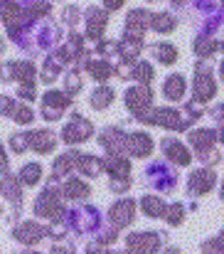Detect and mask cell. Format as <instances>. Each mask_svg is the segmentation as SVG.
I'll return each mask as SVG.
<instances>
[{"label": "cell", "mask_w": 224, "mask_h": 254, "mask_svg": "<svg viewBox=\"0 0 224 254\" xmlns=\"http://www.w3.org/2000/svg\"><path fill=\"white\" fill-rule=\"evenodd\" d=\"M217 138H220V131H212V128H205V131H192L190 133V143L195 146L197 156L215 166L220 161V151H217Z\"/></svg>", "instance_id": "6da1fadb"}, {"label": "cell", "mask_w": 224, "mask_h": 254, "mask_svg": "<svg viewBox=\"0 0 224 254\" xmlns=\"http://www.w3.org/2000/svg\"><path fill=\"white\" fill-rule=\"evenodd\" d=\"M146 124H158V126H165L170 131H185L192 121L190 119H182V114L177 109H148Z\"/></svg>", "instance_id": "7a4b0ae2"}, {"label": "cell", "mask_w": 224, "mask_h": 254, "mask_svg": "<svg viewBox=\"0 0 224 254\" xmlns=\"http://www.w3.org/2000/svg\"><path fill=\"white\" fill-rule=\"evenodd\" d=\"M150 101H153V91H150L148 84H138L126 91V106H128V111L138 121L146 119V114H148V109H150Z\"/></svg>", "instance_id": "3957f363"}, {"label": "cell", "mask_w": 224, "mask_h": 254, "mask_svg": "<svg viewBox=\"0 0 224 254\" xmlns=\"http://www.w3.org/2000/svg\"><path fill=\"white\" fill-rule=\"evenodd\" d=\"M91 133H94L91 121H86V119H84V116H79V114H72V121H69V124L64 126V131H62V138H64V143L74 146V143L86 141Z\"/></svg>", "instance_id": "277c9868"}, {"label": "cell", "mask_w": 224, "mask_h": 254, "mask_svg": "<svg viewBox=\"0 0 224 254\" xmlns=\"http://www.w3.org/2000/svg\"><path fill=\"white\" fill-rule=\"evenodd\" d=\"M215 91H217V84L210 74V64L197 62V67H195V99L207 101V99L215 96Z\"/></svg>", "instance_id": "5b68a950"}, {"label": "cell", "mask_w": 224, "mask_h": 254, "mask_svg": "<svg viewBox=\"0 0 224 254\" xmlns=\"http://www.w3.org/2000/svg\"><path fill=\"white\" fill-rule=\"evenodd\" d=\"M69 106V94L67 91H47L42 99V116L47 121H57L64 109Z\"/></svg>", "instance_id": "8992f818"}, {"label": "cell", "mask_w": 224, "mask_h": 254, "mask_svg": "<svg viewBox=\"0 0 224 254\" xmlns=\"http://www.w3.org/2000/svg\"><path fill=\"white\" fill-rule=\"evenodd\" d=\"M163 242H165V235L160 232H136L126 240V247L131 252H158Z\"/></svg>", "instance_id": "52a82bcc"}, {"label": "cell", "mask_w": 224, "mask_h": 254, "mask_svg": "<svg viewBox=\"0 0 224 254\" xmlns=\"http://www.w3.org/2000/svg\"><path fill=\"white\" fill-rule=\"evenodd\" d=\"M175 173L172 170H168L165 166H160V163H153L148 170H146V183H148L150 188H158V190H165V192H170V190H175Z\"/></svg>", "instance_id": "ba28073f"}, {"label": "cell", "mask_w": 224, "mask_h": 254, "mask_svg": "<svg viewBox=\"0 0 224 254\" xmlns=\"http://www.w3.org/2000/svg\"><path fill=\"white\" fill-rule=\"evenodd\" d=\"M215 180H217L215 170H210V168L195 170L190 175V180H187V192L190 195H205V192H210L215 188Z\"/></svg>", "instance_id": "9c48e42d"}, {"label": "cell", "mask_w": 224, "mask_h": 254, "mask_svg": "<svg viewBox=\"0 0 224 254\" xmlns=\"http://www.w3.org/2000/svg\"><path fill=\"white\" fill-rule=\"evenodd\" d=\"M25 138H27V148H32V151H37V153H50V151H55V146H57V136H55L50 128L30 131V133H25Z\"/></svg>", "instance_id": "30bf717a"}, {"label": "cell", "mask_w": 224, "mask_h": 254, "mask_svg": "<svg viewBox=\"0 0 224 254\" xmlns=\"http://www.w3.org/2000/svg\"><path fill=\"white\" fill-rule=\"evenodd\" d=\"M133 215H136V202L133 200H118L109 210V220H113V227L131 225L133 222Z\"/></svg>", "instance_id": "8fae6325"}, {"label": "cell", "mask_w": 224, "mask_h": 254, "mask_svg": "<svg viewBox=\"0 0 224 254\" xmlns=\"http://www.w3.org/2000/svg\"><path fill=\"white\" fill-rule=\"evenodd\" d=\"M163 153H165V158L168 161H172L175 166H190V151L177 141V138H165L163 141Z\"/></svg>", "instance_id": "7c38bea8"}, {"label": "cell", "mask_w": 224, "mask_h": 254, "mask_svg": "<svg viewBox=\"0 0 224 254\" xmlns=\"http://www.w3.org/2000/svg\"><path fill=\"white\" fill-rule=\"evenodd\" d=\"M15 240L17 242H22V245H35V242H40L45 235H47V227H42V225H37V222H22L20 227H15Z\"/></svg>", "instance_id": "4fadbf2b"}, {"label": "cell", "mask_w": 224, "mask_h": 254, "mask_svg": "<svg viewBox=\"0 0 224 254\" xmlns=\"http://www.w3.org/2000/svg\"><path fill=\"white\" fill-rule=\"evenodd\" d=\"M84 17L89 20V22H86V37L99 40L101 32H104V27H106V12L99 10V7H86Z\"/></svg>", "instance_id": "5bb4252c"}, {"label": "cell", "mask_w": 224, "mask_h": 254, "mask_svg": "<svg viewBox=\"0 0 224 254\" xmlns=\"http://www.w3.org/2000/svg\"><path fill=\"white\" fill-rule=\"evenodd\" d=\"M126 151L131 156H136V158L148 156L150 151H153V138H150L148 133H128L126 136Z\"/></svg>", "instance_id": "9a60e30c"}, {"label": "cell", "mask_w": 224, "mask_h": 254, "mask_svg": "<svg viewBox=\"0 0 224 254\" xmlns=\"http://www.w3.org/2000/svg\"><path fill=\"white\" fill-rule=\"evenodd\" d=\"M20 180L17 178H12V175H5L2 180H0V192L15 205V215H17V207H20V200H22V190H20Z\"/></svg>", "instance_id": "2e32d148"}, {"label": "cell", "mask_w": 224, "mask_h": 254, "mask_svg": "<svg viewBox=\"0 0 224 254\" xmlns=\"http://www.w3.org/2000/svg\"><path fill=\"white\" fill-rule=\"evenodd\" d=\"M185 89H187V84H185L182 74H170L165 79V84H163V96L170 99V101H177V99H182Z\"/></svg>", "instance_id": "e0dca14e"}, {"label": "cell", "mask_w": 224, "mask_h": 254, "mask_svg": "<svg viewBox=\"0 0 224 254\" xmlns=\"http://www.w3.org/2000/svg\"><path fill=\"white\" fill-rule=\"evenodd\" d=\"M62 195L69 197V200H84L91 195V188L84 183V180H76V178H69L64 185H62Z\"/></svg>", "instance_id": "ac0fdd59"}, {"label": "cell", "mask_w": 224, "mask_h": 254, "mask_svg": "<svg viewBox=\"0 0 224 254\" xmlns=\"http://www.w3.org/2000/svg\"><path fill=\"white\" fill-rule=\"evenodd\" d=\"M148 27H153L155 32H172L177 27V20L170 12H150Z\"/></svg>", "instance_id": "d6986e66"}, {"label": "cell", "mask_w": 224, "mask_h": 254, "mask_svg": "<svg viewBox=\"0 0 224 254\" xmlns=\"http://www.w3.org/2000/svg\"><path fill=\"white\" fill-rule=\"evenodd\" d=\"M76 168L81 170L84 175H89V178H94V175H99L101 170H104V161L101 158H96V156H76Z\"/></svg>", "instance_id": "ffe728a7"}, {"label": "cell", "mask_w": 224, "mask_h": 254, "mask_svg": "<svg viewBox=\"0 0 224 254\" xmlns=\"http://www.w3.org/2000/svg\"><path fill=\"white\" fill-rule=\"evenodd\" d=\"M86 72H89L96 82H106V79L113 74V67H111V62H106V60H94V62H86Z\"/></svg>", "instance_id": "44dd1931"}, {"label": "cell", "mask_w": 224, "mask_h": 254, "mask_svg": "<svg viewBox=\"0 0 224 254\" xmlns=\"http://www.w3.org/2000/svg\"><path fill=\"white\" fill-rule=\"evenodd\" d=\"M150 52H153L155 60L163 62V64H175V60H177V50H175L170 42H158V45L150 47Z\"/></svg>", "instance_id": "7402d4cb"}, {"label": "cell", "mask_w": 224, "mask_h": 254, "mask_svg": "<svg viewBox=\"0 0 224 254\" xmlns=\"http://www.w3.org/2000/svg\"><path fill=\"white\" fill-rule=\"evenodd\" d=\"M128 77L131 79H136V82H141V84H148L153 82V67H150L148 62H131V72H128Z\"/></svg>", "instance_id": "603a6c76"}, {"label": "cell", "mask_w": 224, "mask_h": 254, "mask_svg": "<svg viewBox=\"0 0 224 254\" xmlns=\"http://www.w3.org/2000/svg\"><path fill=\"white\" fill-rule=\"evenodd\" d=\"M141 207H143V212L148 217H163V212H165V202L160 197H155V195L141 197Z\"/></svg>", "instance_id": "cb8c5ba5"}, {"label": "cell", "mask_w": 224, "mask_h": 254, "mask_svg": "<svg viewBox=\"0 0 224 254\" xmlns=\"http://www.w3.org/2000/svg\"><path fill=\"white\" fill-rule=\"evenodd\" d=\"M76 151H72V153H67V156H59L57 161H55V173H52V178L55 180H59V175H67L72 168H76Z\"/></svg>", "instance_id": "d4e9b609"}, {"label": "cell", "mask_w": 224, "mask_h": 254, "mask_svg": "<svg viewBox=\"0 0 224 254\" xmlns=\"http://www.w3.org/2000/svg\"><path fill=\"white\" fill-rule=\"evenodd\" d=\"M113 89L111 86H99L94 94H91V106L96 109V111H101V109H106L111 101H113Z\"/></svg>", "instance_id": "484cf974"}, {"label": "cell", "mask_w": 224, "mask_h": 254, "mask_svg": "<svg viewBox=\"0 0 224 254\" xmlns=\"http://www.w3.org/2000/svg\"><path fill=\"white\" fill-rule=\"evenodd\" d=\"M104 168L111 173V178H123V175H128L131 163H128L126 158H121V156H113V158L104 161Z\"/></svg>", "instance_id": "4316f807"}, {"label": "cell", "mask_w": 224, "mask_h": 254, "mask_svg": "<svg viewBox=\"0 0 224 254\" xmlns=\"http://www.w3.org/2000/svg\"><path fill=\"white\" fill-rule=\"evenodd\" d=\"M40 178H42V166H40V163H27V166H22L20 175H17V180H20L22 185H35Z\"/></svg>", "instance_id": "83f0119b"}, {"label": "cell", "mask_w": 224, "mask_h": 254, "mask_svg": "<svg viewBox=\"0 0 224 254\" xmlns=\"http://www.w3.org/2000/svg\"><path fill=\"white\" fill-rule=\"evenodd\" d=\"M217 50H220V42L212 40V37H197V42H195V52H197L200 57H210V55H215Z\"/></svg>", "instance_id": "f1b7e54d"}, {"label": "cell", "mask_w": 224, "mask_h": 254, "mask_svg": "<svg viewBox=\"0 0 224 254\" xmlns=\"http://www.w3.org/2000/svg\"><path fill=\"white\" fill-rule=\"evenodd\" d=\"M10 119H12V121H17V124H32L35 114H32V109H30V106H25L22 101H17V104H15V109H12V114H10Z\"/></svg>", "instance_id": "f546056e"}, {"label": "cell", "mask_w": 224, "mask_h": 254, "mask_svg": "<svg viewBox=\"0 0 224 254\" xmlns=\"http://www.w3.org/2000/svg\"><path fill=\"white\" fill-rule=\"evenodd\" d=\"M165 212H168V222L170 225H180L182 222V217H185V207L180 205V202H175V205H165Z\"/></svg>", "instance_id": "4dcf8cb0"}, {"label": "cell", "mask_w": 224, "mask_h": 254, "mask_svg": "<svg viewBox=\"0 0 224 254\" xmlns=\"http://www.w3.org/2000/svg\"><path fill=\"white\" fill-rule=\"evenodd\" d=\"M64 91L69 94V96H74L76 91L81 89V82H79V69H72V72H67V77H64Z\"/></svg>", "instance_id": "1f68e13d"}, {"label": "cell", "mask_w": 224, "mask_h": 254, "mask_svg": "<svg viewBox=\"0 0 224 254\" xmlns=\"http://www.w3.org/2000/svg\"><path fill=\"white\" fill-rule=\"evenodd\" d=\"M185 111H187V119H190V121H197V119L205 114V106H202V101L195 99V101H187V104H185Z\"/></svg>", "instance_id": "d6a6232c"}, {"label": "cell", "mask_w": 224, "mask_h": 254, "mask_svg": "<svg viewBox=\"0 0 224 254\" xmlns=\"http://www.w3.org/2000/svg\"><path fill=\"white\" fill-rule=\"evenodd\" d=\"M10 148H12L15 153H22V151L27 148V138H25V133H12V136H10Z\"/></svg>", "instance_id": "836d02e7"}, {"label": "cell", "mask_w": 224, "mask_h": 254, "mask_svg": "<svg viewBox=\"0 0 224 254\" xmlns=\"http://www.w3.org/2000/svg\"><path fill=\"white\" fill-rule=\"evenodd\" d=\"M113 192H126L128 188H131V180H128V175H123V178H111V185H109Z\"/></svg>", "instance_id": "e575fe53"}, {"label": "cell", "mask_w": 224, "mask_h": 254, "mask_svg": "<svg viewBox=\"0 0 224 254\" xmlns=\"http://www.w3.org/2000/svg\"><path fill=\"white\" fill-rule=\"evenodd\" d=\"M79 15H81V10H79L76 5H72V7H67V10L62 12V20H64L67 25H76V22H79Z\"/></svg>", "instance_id": "d590c367"}, {"label": "cell", "mask_w": 224, "mask_h": 254, "mask_svg": "<svg viewBox=\"0 0 224 254\" xmlns=\"http://www.w3.org/2000/svg\"><path fill=\"white\" fill-rule=\"evenodd\" d=\"M15 99H10V96H0V114H5V116H10L12 114V109H15Z\"/></svg>", "instance_id": "8d00e7d4"}, {"label": "cell", "mask_w": 224, "mask_h": 254, "mask_svg": "<svg viewBox=\"0 0 224 254\" xmlns=\"http://www.w3.org/2000/svg\"><path fill=\"white\" fill-rule=\"evenodd\" d=\"M0 79L12 82V62L10 64H0Z\"/></svg>", "instance_id": "74e56055"}, {"label": "cell", "mask_w": 224, "mask_h": 254, "mask_svg": "<svg viewBox=\"0 0 224 254\" xmlns=\"http://www.w3.org/2000/svg\"><path fill=\"white\" fill-rule=\"evenodd\" d=\"M202 250H207V252H210V250H215V252H222V242H220V237H217L212 245H202Z\"/></svg>", "instance_id": "f35d334b"}, {"label": "cell", "mask_w": 224, "mask_h": 254, "mask_svg": "<svg viewBox=\"0 0 224 254\" xmlns=\"http://www.w3.org/2000/svg\"><path fill=\"white\" fill-rule=\"evenodd\" d=\"M104 2H106V7H109V10H116V7H121L126 0H104Z\"/></svg>", "instance_id": "ab89813d"}, {"label": "cell", "mask_w": 224, "mask_h": 254, "mask_svg": "<svg viewBox=\"0 0 224 254\" xmlns=\"http://www.w3.org/2000/svg\"><path fill=\"white\" fill-rule=\"evenodd\" d=\"M2 50H5V40H0V52H2Z\"/></svg>", "instance_id": "60d3db41"}]
</instances>
